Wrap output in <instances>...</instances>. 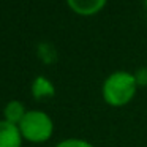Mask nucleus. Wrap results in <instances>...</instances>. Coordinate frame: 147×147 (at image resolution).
Listing matches in <instances>:
<instances>
[{
    "mask_svg": "<svg viewBox=\"0 0 147 147\" xmlns=\"http://www.w3.org/2000/svg\"><path fill=\"white\" fill-rule=\"evenodd\" d=\"M138 82L134 73L119 70L111 73L101 84V96L106 105L112 108L127 106L134 98L138 90Z\"/></svg>",
    "mask_w": 147,
    "mask_h": 147,
    "instance_id": "1",
    "label": "nucleus"
},
{
    "mask_svg": "<svg viewBox=\"0 0 147 147\" xmlns=\"http://www.w3.org/2000/svg\"><path fill=\"white\" fill-rule=\"evenodd\" d=\"M22 139L33 144H43L49 141L54 134V120L48 112L41 109H30L21 123L18 125Z\"/></svg>",
    "mask_w": 147,
    "mask_h": 147,
    "instance_id": "2",
    "label": "nucleus"
},
{
    "mask_svg": "<svg viewBox=\"0 0 147 147\" xmlns=\"http://www.w3.org/2000/svg\"><path fill=\"white\" fill-rule=\"evenodd\" d=\"M73 13L79 16H93L106 7L108 0H65Z\"/></svg>",
    "mask_w": 147,
    "mask_h": 147,
    "instance_id": "3",
    "label": "nucleus"
},
{
    "mask_svg": "<svg viewBox=\"0 0 147 147\" xmlns=\"http://www.w3.org/2000/svg\"><path fill=\"white\" fill-rule=\"evenodd\" d=\"M22 134L18 125L0 120V147H22Z\"/></svg>",
    "mask_w": 147,
    "mask_h": 147,
    "instance_id": "4",
    "label": "nucleus"
},
{
    "mask_svg": "<svg viewBox=\"0 0 147 147\" xmlns=\"http://www.w3.org/2000/svg\"><path fill=\"white\" fill-rule=\"evenodd\" d=\"M30 90L35 100H46V98H52L55 95V86L52 84V81L49 78L43 76H36L30 84Z\"/></svg>",
    "mask_w": 147,
    "mask_h": 147,
    "instance_id": "5",
    "label": "nucleus"
},
{
    "mask_svg": "<svg viewBox=\"0 0 147 147\" xmlns=\"http://www.w3.org/2000/svg\"><path fill=\"white\" fill-rule=\"evenodd\" d=\"M27 114V109L22 101L19 100H11L3 106V120L10 122L13 125H19L24 115Z\"/></svg>",
    "mask_w": 147,
    "mask_h": 147,
    "instance_id": "6",
    "label": "nucleus"
},
{
    "mask_svg": "<svg viewBox=\"0 0 147 147\" xmlns=\"http://www.w3.org/2000/svg\"><path fill=\"white\" fill-rule=\"evenodd\" d=\"M55 147H95V146L86 139H81V138H67V139H62L60 142L55 144Z\"/></svg>",
    "mask_w": 147,
    "mask_h": 147,
    "instance_id": "7",
    "label": "nucleus"
},
{
    "mask_svg": "<svg viewBox=\"0 0 147 147\" xmlns=\"http://www.w3.org/2000/svg\"><path fill=\"white\" fill-rule=\"evenodd\" d=\"M138 86H147V67H142L134 73Z\"/></svg>",
    "mask_w": 147,
    "mask_h": 147,
    "instance_id": "8",
    "label": "nucleus"
},
{
    "mask_svg": "<svg viewBox=\"0 0 147 147\" xmlns=\"http://www.w3.org/2000/svg\"><path fill=\"white\" fill-rule=\"evenodd\" d=\"M146 10H147V0H146Z\"/></svg>",
    "mask_w": 147,
    "mask_h": 147,
    "instance_id": "9",
    "label": "nucleus"
}]
</instances>
